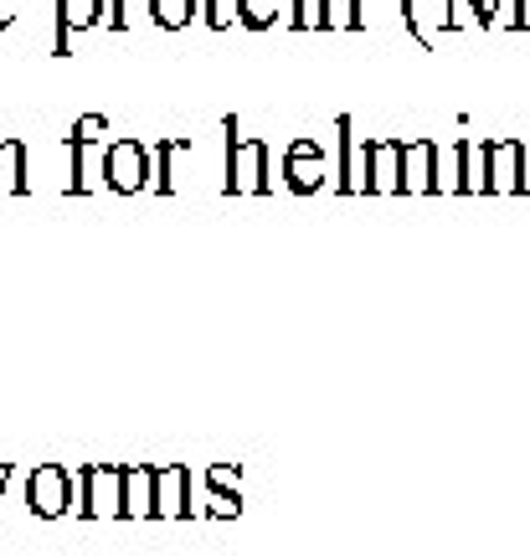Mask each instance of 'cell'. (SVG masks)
Returning a JSON list of instances; mask_svg holds the SVG:
<instances>
[{
    "label": "cell",
    "mask_w": 530,
    "mask_h": 556,
    "mask_svg": "<svg viewBox=\"0 0 530 556\" xmlns=\"http://www.w3.org/2000/svg\"><path fill=\"white\" fill-rule=\"evenodd\" d=\"M103 135H109V119H103V114H88V119L73 124V139H78V144H103Z\"/></svg>",
    "instance_id": "obj_23"
},
{
    "label": "cell",
    "mask_w": 530,
    "mask_h": 556,
    "mask_svg": "<svg viewBox=\"0 0 530 556\" xmlns=\"http://www.w3.org/2000/svg\"><path fill=\"white\" fill-rule=\"evenodd\" d=\"M402 21L422 47H438L453 31V0H402Z\"/></svg>",
    "instance_id": "obj_8"
},
{
    "label": "cell",
    "mask_w": 530,
    "mask_h": 556,
    "mask_svg": "<svg viewBox=\"0 0 530 556\" xmlns=\"http://www.w3.org/2000/svg\"><path fill=\"white\" fill-rule=\"evenodd\" d=\"M432 160H438L432 139H407L402 144V197H432Z\"/></svg>",
    "instance_id": "obj_11"
},
{
    "label": "cell",
    "mask_w": 530,
    "mask_h": 556,
    "mask_svg": "<svg viewBox=\"0 0 530 556\" xmlns=\"http://www.w3.org/2000/svg\"><path fill=\"white\" fill-rule=\"evenodd\" d=\"M274 150L268 139H237V119H227V180L222 191L227 197H268L274 191Z\"/></svg>",
    "instance_id": "obj_1"
},
{
    "label": "cell",
    "mask_w": 530,
    "mask_h": 556,
    "mask_svg": "<svg viewBox=\"0 0 530 556\" xmlns=\"http://www.w3.org/2000/svg\"><path fill=\"white\" fill-rule=\"evenodd\" d=\"M129 520H155V469L150 464H124V510Z\"/></svg>",
    "instance_id": "obj_14"
},
{
    "label": "cell",
    "mask_w": 530,
    "mask_h": 556,
    "mask_svg": "<svg viewBox=\"0 0 530 556\" xmlns=\"http://www.w3.org/2000/svg\"><path fill=\"white\" fill-rule=\"evenodd\" d=\"M283 186L294 191V197H315V191H325L330 186V176H325V150H319V139L299 135L289 150H283Z\"/></svg>",
    "instance_id": "obj_6"
},
{
    "label": "cell",
    "mask_w": 530,
    "mask_h": 556,
    "mask_svg": "<svg viewBox=\"0 0 530 556\" xmlns=\"http://www.w3.org/2000/svg\"><path fill=\"white\" fill-rule=\"evenodd\" d=\"M103 186L118 191V197H135L150 186V150L139 144L135 135H118L109 150H103Z\"/></svg>",
    "instance_id": "obj_3"
},
{
    "label": "cell",
    "mask_w": 530,
    "mask_h": 556,
    "mask_svg": "<svg viewBox=\"0 0 530 556\" xmlns=\"http://www.w3.org/2000/svg\"><path fill=\"white\" fill-rule=\"evenodd\" d=\"M371 139V197H402V139L366 135Z\"/></svg>",
    "instance_id": "obj_9"
},
{
    "label": "cell",
    "mask_w": 530,
    "mask_h": 556,
    "mask_svg": "<svg viewBox=\"0 0 530 556\" xmlns=\"http://www.w3.org/2000/svg\"><path fill=\"white\" fill-rule=\"evenodd\" d=\"M180 150H191V139H160L155 144V191L160 197H171V191H176V180H171V160H176Z\"/></svg>",
    "instance_id": "obj_18"
},
{
    "label": "cell",
    "mask_w": 530,
    "mask_h": 556,
    "mask_svg": "<svg viewBox=\"0 0 530 556\" xmlns=\"http://www.w3.org/2000/svg\"><path fill=\"white\" fill-rule=\"evenodd\" d=\"M319 31H361V0H325Z\"/></svg>",
    "instance_id": "obj_17"
},
{
    "label": "cell",
    "mask_w": 530,
    "mask_h": 556,
    "mask_svg": "<svg viewBox=\"0 0 530 556\" xmlns=\"http://www.w3.org/2000/svg\"><path fill=\"white\" fill-rule=\"evenodd\" d=\"M103 11H109V0H58V58L73 52V31L99 26Z\"/></svg>",
    "instance_id": "obj_13"
},
{
    "label": "cell",
    "mask_w": 530,
    "mask_h": 556,
    "mask_svg": "<svg viewBox=\"0 0 530 556\" xmlns=\"http://www.w3.org/2000/svg\"><path fill=\"white\" fill-rule=\"evenodd\" d=\"M319 11H325V0H294L289 26H294V31H319Z\"/></svg>",
    "instance_id": "obj_21"
},
{
    "label": "cell",
    "mask_w": 530,
    "mask_h": 556,
    "mask_svg": "<svg viewBox=\"0 0 530 556\" xmlns=\"http://www.w3.org/2000/svg\"><path fill=\"white\" fill-rule=\"evenodd\" d=\"M78 484V516L83 520H99V516H118L124 510V464H88L73 475Z\"/></svg>",
    "instance_id": "obj_2"
},
{
    "label": "cell",
    "mask_w": 530,
    "mask_h": 556,
    "mask_svg": "<svg viewBox=\"0 0 530 556\" xmlns=\"http://www.w3.org/2000/svg\"><path fill=\"white\" fill-rule=\"evenodd\" d=\"M201 11H206V26H212V31H227V26H232L227 0H201Z\"/></svg>",
    "instance_id": "obj_24"
},
{
    "label": "cell",
    "mask_w": 530,
    "mask_h": 556,
    "mask_svg": "<svg viewBox=\"0 0 530 556\" xmlns=\"http://www.w3.org/2000/svg\"><path fill=\"white\" fill-rule=\"evenodd\" d=\"M11 21H16V0H0V31H5Z\"/></svg>",
    "instance_id": "obj_27"
},
{
    "label": "cell",
    "mask_w": 530,
    "mask_h": 556,
    "mask_svg": "<svg viewBox=\"0 0 530 556\" xmlns=\"http://www.w3.org/2000/svg\"><path fill=\"white\" fill-rule=\"evenodd\" d=\"M11 475H16V469H11V464H0V495H5V484H11Z\"/></svg>",
    "instance_id": "obj_28"
},
{
    "label": "cell",
    "mask_w": 530,
    "mask_h": 556,
    "mask_svg": "<svg viewBox=\"0 0 530 556\" xmlns=\"http://www.w3.org/2000/svg\"><path fill=\"white\" fill-rule=\"evenodd\" d=\"M31 191L26 180V144L21 139H0V197H21Z\"/></svg>",
    "instance_id": "obj_15"
},
{
    "label": "cell",
    "mask_w": 530,
    "mask_h": 556,
    "mask_svg": "<svg viewBox=\"0 0 530 556\" xmlns=\"http://www.w3.org/2000/svg\"><path fill=\"white\" fill-rule=\"evenodd\" d=\"M197 516V475L186 464L155 469V520H191Z\"/></svg>",
    "instance_id": "obj_7"
},
{
    "label": "cell",
    "mask_w": 530,
    "mask_h": 556,
    "mask_svg": "<svg viewBox=\"0 0 530 556\" xmlns=\"http://www.w3.org/2000/svg\"><path fill=\"white\" fill-rule=\"evenodd\" d=\"M510 31H530V0H515V26Z\"/></svg>",
    "instance_id": "obj_26"
},
{
    "label": "cell",
    "mask_w": 530,
    "mask_h": 556,
    "mask_svg": "<svg viewBox=\"0 0 530 556\" xmlns=\"http://www.w3.org/2000/svg\"><path fill=\"white\" fill-rule=\"evenodd\" d=\"M237 21L248 31H268L278 21V0H237Z\"/></svg>",
    "instance_id": "obj_19"
},
{
    "label": "cell",
    "mask_w": 530,
    "mask_h": 556,
    "mask_svg": "<svg viewBox=\"0 0 530 556\" xmlns=\"http://www.w3.org/2000/svg\"><path fill=\"white\" fill-rule=\"evenodd\" d=\"M26 505H31V516L41 520H58L73 510V475L62 469V464H37L31 475H26Z\"/></svg>",
    "instance_id": "obj_5"
},
{
    "label": "cell",
    "mask_w": 530,
    "mask_h": 556,
    "mask_svg": "<svg viewBox=\"0 0 530 556\" xmlns=\"http://www.w3.org/2000/svg\"><path fill=\"white\" fill-rule=\"evenodd\" d=\"M340 135V170H335V191L340 197H371V139L355 135V119H340L335 124Z\"/></svg>",
    "instance_id": "obj_4"
},
{
    "label": "cell",
    "mask_w": 530,
    "mask_h": 556,
    "mask_svg": "<svg viewBox=\"0 0 530 556\" xmlns=\"http://www.w3.org/2000/svg\"><path fill=\"white\" fill-rule=\"evenodd\" d=\"M490 150V197H520V139H484Z\"/></svg>",
    "instance_id": "obj_10"
},
{
    "label": "cell",
    "mask_w": 530,
    "mask_h": 556,
    "mask_svg": "<svg viewBox=\"0 0 530 556\" xmlns=\"http://www.w3.org/2000/svg\"><path fill=\"white\" fill-rule=\"evenodd\" d=\"M201 479H206V490H242V469H232V464H212Z\"/></svg>",
    "instance_id": "obj_22"
},
{
    "label": "cell",
    "mask_w": 530,
    "mask_h": 556,
    "mask_svg": "<svg viewBox=\"0 0 530 556\" xmlns=\"http://www.w3.org/2000/svg\"><path fill=\"white\" fill-rule=\"evenodd\" d=\"M453 5H464V11H469V26H479V31H490L494 21H490V0H453Z\"/></svg>",
    "instance_id": "obj_25"
},
{
    "label": "cell",
    "mask_w": 530,
    "mask_h": 556,
    "mask_svg": "<svg viewBox=\"0 0 530 556\" xmlns=\"http://www.w3.org/2000/svg\"><path fill=\"white\" fill-rule=\"evenodd\" d=\"M458 197H490V150L484 139H458Z\"/></svg>",
    "instance_id": "obj_12"
},
{
    "label": "cell",
    "mask_w": 530,
    "mask_h": 556,
    "mask_svg": "<svg viewBox=\"0 0 530 556\" xmlns=\"http://www.w3.org/2000/svg\"><path fill=\"white\" fill-rule=\"evenodd\" d=\"M206 516L212 520H237L242 516V490H206Z\"/></svg>",
    "instance_id": "obj_20"
},
{
    "label": "cell",
    "mask_w": 530,
    "mask_h": 556,
    "mask_svg": "<svg viewBox=\"0 0 530 556\" xmlns=\"http://www.w3.org/2000/svg\"><path fill=\"white\" fill-rule=\"evenodd\" d=\"M150 21L165 31H186L197 21V0H150Z\"/></svg>",
    "instance_id": "obj_16"
}]
</instances>
